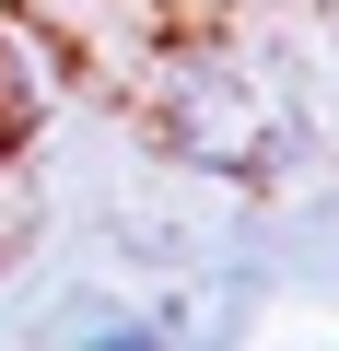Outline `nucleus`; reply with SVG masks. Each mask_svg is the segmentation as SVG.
Returning <instances> with one entry per match:
<instances>
[{"label": "nucleus", "instance_id": "1", "mask_svg": "<svg viewBox=\"0 0 339 351\" xmlns=\"http://www.w3.org/2000/svg\"><path fill=\"white\" fill-rule=\"evenodd\" d=\"M152 117H164V152H176L188 176H269V164L304 141V117H292L281 71L223 59V47H176V59H164Z\"/></svg>", "mask_w": 339, "mask_h": 351}]
</instances>
